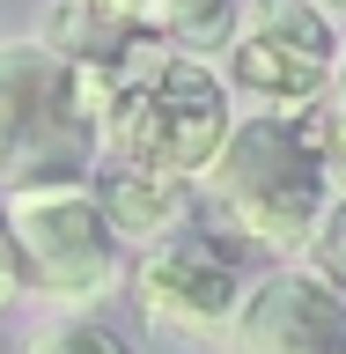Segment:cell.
<instances>
[{"mask_svg": "<svg viewBox=\"0 0 346 354\" xmlns=\"http://www.w3.org/2000/svg\"><path fill=\"white\" fill-rule=\"evenodd\" d=\"M229 140V88L170 44H126L104 59V155L199 177Z\"/></svg>", "mask_w": 346, "mask_h": 354, "instance_id": "1", "label": "cell"}, {"mask_svg": "<svg viewBox=\"0 0 346 354\" xmlns=\"http://www.w3.org/2000/svg\"><path fill=\"white\" fill-rule=\"evenodd\" d=\"M104 148V74L52 44H0V185H66Z\"/></svg>", "mask_w": 346, "mask_h": 354, "instance_id": "2", "label": "cell"}, {"mask_svg": "<svg viewBox=\"0 0 346 354\" xmlns=\"http://www.w3.org/2000/svg\"><path fill=\"white\" fill-rule=\"evenodd\" d=\"M206 177H214L221 214L265 251H309V236H317V221L331 207V170H325L309 111L302 118L295 111H265V118L229 126Z\"/></svg>", "mask_w": 346, "mask_h": 354, "instance_id": "3", "label": "cell"}, {"mask_svg": "<svg viewBox=\"0 0 346 354\" xmlns=\"http://www.w3.org/2000/svg\"><path fill=\"white\" fill-rule=\"evenodd\" d=\"M0 221L15 236V266L30 295H52L66 310H88L118 288V266H126V243L104 221L96 192L81 177L66 185H15L0 199Z\"/></svg>", "mask_w": 346, "mask_h": 354, "instance_id": "4", "label": "cell"}, {"mask_svg": "<svg viewBox=\"0 0 346 354\" xmlns=\"http://www.w3.org/2000/svg\"><path fill=\"white\" fill-rule=\"evenodd\" d=\"M229 74L273 111L317 104L339 74V44L331 22L309 0H243L236 30H229Z\"/></svg>", "mask_w": 346, "mask_h": 354, "instance_id": "5", "label": "cell"}, {"mask_svg": "<svg viewBox=\"0 0 346 354\" xmlns=\"http://www.w3.org/2000/svg\"><path fill=\"white\" fill-rule=\"evenodd\" d=\"M140 310L155 325H184V332H206V325H229L243 303V259L236 243L214 236V229H177L162 236L140 259Z\"/></svg>", "mask_w": 346, "mask_h": 354, "instance_id": "6", "label": "cell"}, {"mask_svg": "<svg viewBox=\"0 0 346 354\" xmlns=\"http://www.w3.org/2000/svg\"><path fill=\"white\" fill-rule=\"evenodd\" d=\"M229 354H346V295L317 266H280L236 303Z\"/></svg>", "mask_w": 346, "mask_h": 354, "instance_id": "7", "label": "cell"}, {"mask_svg": "<svg viewBox=\"0 0 346 354\" xmlns=\"http://www.w3.org/2000/svg\"><path fill=\"white\" fill-rule=\"evenodd\" d=\"M88 192H96L104 221L118 229V243H140V251H155L162 236H177L184 214H192V185H184L177 170L118 162V155H104V170L88 177Z\"/></svg>", "mask_w": 346, "mask_h": 354, "instance_id": "8", "label": "cell"}, {"mask_svg": "<svg viewBox=\"0 0 346 354\" xmlns=\"http://www.w3.org/2000/svg\"><path fill=\"white\" fill-rule=\"evenodd\" d=\"M148 22L177 44H221L236 30V0H148Z\"/></svg>", "mask_w": 346, "mask_h": 354, "instance_id": "9", "label": "cell"}, {"mask_svg": "<svg viewBox=\"0 0 346 354\" xmlns=\"http://www.w3.org/2000/svg\"><path fill=\"white\" fill-rule=\"evenodd\" d=\"M309 126H317V148H325V170H331V185L346 192V66L331 74V88L309 104Z\"/></svg>", "mask_w": 346, "mask_h": 354, "instance_id": "10", "label": "cell"}, {"mask_svg": "<svg viewBox=\"0 0 346 354\" xmlns=\"http://www.w3.org/2000/svg\"><path fill=\"white\" fill-rule=\"evenodd\" d=\"M22 354H133V347L110 325H96V317H66V325H44Z\"/></svg>", "mask_w": 346, "mask_h": 354, "instance_id": "11", "label": "cell"}, {"mask_svg": "<svg viewBox=\"0 0 346 354\" xmlns=\"http://www.w3.org/2000/svg\"><path fill=\"white\" fill-rule=\"evenodd\" d=\"M309 266L346 295V192H331L325 221H317V236H309Z\"/></svg>", "mask_w": 346, "mask_h": 354, "instance_id": "12", "label": "cell"}, {"mask_svg": "<svg viewBox=\"0 0 346 354\" xmlns=\"http://www.w3.org/2000/svg\"><path fill=\"white\" fill-rule=\"evenodd\" d=\"M22 295V266H15V236H8V221H0V310Z\"/></svg>", "mask_w": 346, "mask_h": 354, "instance_id": "13", "label": "cell"}, {"mask_svg": "<svg viewBox=\"0 0 346 354\" xmlns=\"http://www.w3.org/2000/svg\"><path fill=\"white\" fill-rule=\"evenodd\" d=\"M339 8H346V0H339Z\"/></svg>", "mask_w": 346, "mask_h": 354, "instance_id": "14", "label": "cell"}]
</instances>
